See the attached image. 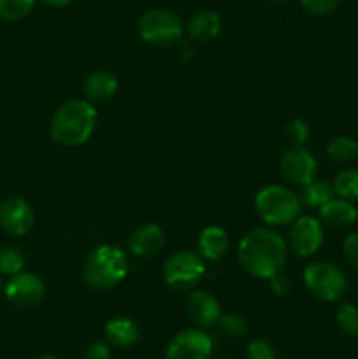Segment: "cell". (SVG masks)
<instances>
[{
	"label": "cell",
	"mask_w": 358,
	"mask_h": 359,
	"mask_svg": "<svg viewBox=\"0 0 358 359\" xmlns=\"http://www.w3.org/2000/svg\"><path fill=\"white\" fill-rule=\"evenodd\" d=\"M165 244V233L157 223H144L132 231L128 241L130 252L137 258L158 255Z\"/></svg>",
	"instance_id": "14"
},
{
	"label": "cell",
	"mask_w": 358,
	"mask_h": 359,
	"mask_svg": "<svg viewBox=\"0 0 358 359\" xmlns=\"http://www.w3.org/2000/svg\"><path fill=\"white\" fill-rule=\"evenodd\" d=\"M246 358L248 359H276L277 353L272 342L265 339H255L246 347Z\"/></svg>",
	"instance_id": "28"
},
{
	"label": "cell",
	"mask_w": 358,
	"mask_h": 359,
	"mask_svg": "<svg viewBox=\"0 0 358 359\" xmlns=\"http://www.w3.org/2000/svg\"><path fill=\"white\" fill-rule=\"evenodd\" d=\"M104 337L105 342L111 347L126 349V347H132L133 344H137L140 337V330L133 319L118 316V318H112L105 323Z\"/></svg>",
	"instance_id": "17"
},
{
	"label": "cell",
	"mask_w": 358,
	"mask_h": 359,
	"mask_svg": "<svg viewBox=\"0 0 358 359\" xmlns=\"http://www.w3.org/2000/svg\"><path fill=\"white\" fill-rule=\"evenodd\" d=\"M326 156L330 161L339 165L351 163L358 156V142L351 137L339 135L326 144Z\"/></svg>",
	"instance_id": "21"
},
{
	"label": "cell",
	"mask_w": 358,
	"mask_h": 359,
	"mask_svg": "<svg viewBox=\"0 0 358 359\" xmlns=\"http://www.w3.org/2000/svg\"><path fill=\"white\" fill-rule=\"evenodd\" d=\"M35 212L23 196H7L0 203V228L11 237H23L34 228Z\"/></svg>",
	"instance_id": "12"
},
{
	"label": "cell",
	"mask_w": 358,
	"mask_h": 359,
	"mask_svg": "<svg viewBox=\"0 0 358 359\" xmlns=\"http://www.w3.org/2000/svg\"><path fill=\"white\" fill-rule=\"evenodd\" d=\"M118 79L107 70H97L86 77L83 84L84 98L91 104H104L118 93Z\"/></svg>",
	"instance_id": "16"
},
{
	"label": "cell",
	"mask_w": 358,
	"mask_h": 359,
	"mask_svg": "<svg viewBox=\"0 0 358 359\" xmlns=\"http://www.w3.org/2000/svg\"><path fill=\"white\" fill-rule=\"evenodd\" d=\"M7 300L20 309L37 307L46 297V284L37 273L20 272L9 277L4 287Z\"/></svg>",
	"instance_id": "10"
},
{
	"label": "cell",
	"mask_w": 358,
	"mask_h": 359,
	"mask_svg": "<svg viewBox=\"0 0 358 359\" xmlns=\"http://www.w3.org/2000/svg\"><path fill=\"white\" fill-rule=\"evenodd\" d=\"M337 328L346 337H358V309L353 304H340L336 312Z\"/></svg>",
	"instance_id": "24"
},
{
	"label": "cell",
	"mask_w": 358,
	"mask_h": 359,
	"mask_svg": "<svg viewBox=\"0 0 358 359\" xmlns=\"http://www.w3.org/2000/svg\"><path fill=\"white\" fill-rule=\"evenodd\" d=\"M333 196H336V189H333L332 182L323 181V179L318 177L309 182L307 186H304L300 193L302 205L309 207V209H319L326 202H330Z\"/></svg>",
	"instance_id": "20"
},
{
	"label": "cell",
	"mask_w": 358,
	"mask_h": 359,
	"mask_svg": "<svg viewBox=\"0 0 358 359\" xmlns=\"http://www.w3.org/2000/svg\"><path fill=\"white\" fill-rule=\"evenodd\" d=\"M206 276V263L193 251H178L164 265V279L174 291H192Z\"/></svg>",
	"instance_id": "7"
},
{
	"label": "cell",
	"mask_w": 358,
	"mask_h": 359,
	"mask_svg": "<svg viewBox=\"0 0 358 359\" xmlns=\"http://www.w3.org/2000/svg\"><path fill=\"white\" fill-rule=\"evenodd\" d=\"M213 337L202 328H188L175 333L165 347V359H211Z\"/></svg>",
	"instance_id": "8"
},
{
	"label": "cell",
	"mask_w": 358,
	"mask_h": 359,
	"mask_svg": "<svg viewBox=\"0 0 358 359\" xmlns=\"http://www.w3.org/2000/svg\"><path fill=\"white\" fill-rule=\"evenodd\" d=\"M197 248H199V255L204 259L218 262L230 249V237H228V233L221 226L211 224V226H206L200 231Z\"/></svg>",
	"instance_id": "18"
},
{
	"label": "cell",
	"mask_w": 358,
	"mask_h": 359,
	"mask_svg": "<svg viewBox=\"0 0 358 359\" xmlns=\"http://www.w3.org/2000/svg\"><path fill=\"white\" fill-rule=\"evenodd\" d=\"M221 18L214 11H199L190 18L186 30L188 35L197 42L213 41L221 32Z\"/></svg>",
	"instance_id": "19"
},
{
	"label": "cell",
	"mask_w": 358,
	"mask_h": 359,
	"mask_svg": "<svg viewBox=\"0 0 358 359\" xmlns=\"http://www.w3.org/2000/svg\"><path fill=\"white\" fill-rule=\"evenodd\" d=\"M343 252L346 262L354 269H358V231H353L344 238Z\"/></svg>",
	"instance_id": "30"
},
{
	"label": "cell",
	"mask_w": 358,
	"mask_h": 359,
	"mask_svg": "<svg viewBox=\"0 0 358 359\" xmlns=\"http://www.w3.org/2000/svg\"><path fill=\"white\" fill-rule=\"evenodd\" d=\"M279 168L283 177L293 186H307L318 177V161L304 146H293L281 156Z\"/></svg>",
	"instance_id": "9"
},
{
	"label": "cell",
	"mask_w": 358,
	"mask_h": 359,
	"mask_svg": "<svg viewBox=\"0 0 358 359\" xmlns=\"http://www.w3.org/2000/svg\"><path fill=\"white\" fill-rule=\"evenodd\" d=\"M267 2H274V4H279V2H286V0H267Z\"/></svg>",
	"instance_id": "35"
},
{
	"label": "cell",
	"mask_w": 358,
	"mask_h": 359,
	"mask_svg": "<svg viewBox=\"0 0 358 359\" xmlns=\"http://www.w3.org/2000/svg\"><path fill=\"white\" fill-rule=\"evenodd\" d=\"M218 325H220L223 335L228 337V339H239V337H244L246 332H248V323H246V319L241 314H234V312L221 314V319Z\"/></svg>",
	"instance_id": "26"
},
{
	"label": "cell",
	"mask_w": 358,
	"mask_h": 359,
	"mask_svg": "<svg viewBox=\"0 0 358 359\" xmlns=\"http://www.w3.org/2000/svg\"><path fill=\"white\" fill-rule=\"evenodd\" d=\"M270 290L274 294H286L290 291V280L283 276V273H277L276 277L269 279Z\"/></svg>",
	"instance_id": "32"
},
{
	"label": "cell",
	"mask_w": 358,
	"mask_h": 359,
	"mask_svg": "<svg viewBox=\"0 0 358 359\" xmlns=\"http://www.w3.org/2000/svg\"><path fill=\"white\" fill-rule=\"evenodd\" d=\"M42 4H46V6L49 7H65L69 6L70 0H41Z\"/></svg>",
	"instance_id": "33"
},
{
	"label": "cell",
	"mask_w": 358,
	"mask_h": 359,
	"mask_svg": "<svg viewBox=\"0 0 358 359\" xmlns=\"http://www.w3.org/2000/svg\"><path fill=\"white\" fill-rule=\"evenodd\" d=\"M139 37L146 44L158 46H172L178 44L183 37V23L175 13L168 9H150L139 18L137 23Z\"/></svg>",
	"instance_id": "6"
},
{
	"label": "cell",
	"mask_w": 358,
	"mask_h": 359,
	"mask_svg": "<svg viewBox=\"0 0 358 359\" xmlns=\"http://www.w3.org/2000/svg\"><path fill=\"white\" fill-rule=\"evenodd\" d=\"M186 316L197 328H213L221 319V305L216 298L204 290H192L185 302Z\"/></svg>",
	"instance_id": "13"
},
{
	"label": "cell",
	"mask_w": 358,
	"mask_h": 359,
	"mask_svg": "<svg viewBox=\"0 0 358 359\" xmlns=\"http://www.w3.org/2000/svg\"><path fill=\"white\" fill-rule=\"evenodd\" d=\"M128 258L118 245L102 244L88 252L83 263V279L93 291H109L128 276Z\"/></svg>",
	"instance_id": "3"
},
{
	"label": "cell",
	"mask_w": 358,
	"mask_h": 359,
	"mask_svg": "<svg viewBox=\"0 0 358 359\" xmlns=\"http://www.w3.org/2000/svg\"><path fill=\"white\" fill-rule=\"evenodd\" d=\"M284 133H286L288 140L293 146H304L307 142L309 135H311V130H309L307 121H304L300 118H295L288 123L286 128H284Z\"/></svg>",
	"instance_id": "27"
},
{
	"label": "cell",
	"mask_w": 358,
	"mask_h": 359,
	"mask_svg": "<svg viewBox=\"0 0 358 359\" xmlns=\"http://www.w3.org/2000/svg\"><path fill=\"white\" fill-rule=\"evenodd\" d=\"M319 217L321 224L332 228H346L357 221L358 209L351 200L340 198V196H333L330 202L325 205L319 207Z\"/></svg>",
	"instance_id": "15"
},
{
	"label": "cell",
	"mask_w": 358,
	"mask_h": 359,
	"mask_svg": "<svg viewBox=\"0 0 358 359\" xmlns=\"http://www.w3.org/2000/svg\"><path fill=\"white\" fill-rule=\"evenodd\" d=\"M97 109L86 98H72L56 109L51 119V137L65 147H79L97 128Z\"/></svg>",
	"instance_id": "2"
},
{
	"label": "cell",
	"mask_w": 358,
	"mask_h": 359,
	"mask_svg": "<svg viewBox=\"0 0 358 359\" xmlns=\"http://www.w3.org/2000/svg\"><path fill=\"white\" fill-rule=\"evenodd\" d=\"M357 160H358V156H357Z\"/></svg>",
	"instance_id": "37"
},
{
	"label": "cell",
	"mask_w": 358,
	"mask_h": 359,
	"mask_svg": "<svg viewBox=\"0 0 358 359\" xmlns=\"http://www.w3.org/2000/svg\"><path fill=\"white\" fill-rule=\"evenodd\" d=\"M37 359H60V358L53 356V354H44V356H39Z\"/></svg>",
	"instance_id": "34"
},
{
	"label": "cell",
	"mask_w": 358,
	"mask_h": 359,
	"mask_svg": "<svg viewBox=\"0 0 358 359\" xmlns=\"http://www.w3.org/2000/svg\"><path fill=\"white\" fill-rule=\"evenodd\" d=\"M300 195L281 184H269L255 196V209L258 216L270 226H284L300 216Z\"/></svg>",
	"instance_id": "4"
},
{
	"label": "cell",
	"mask_w": 358,
	"mask_h": 359,
	"mask_svg": "<svg viewBox=\"0 0 358 359\" xmlns=\"http://www.w3.org/2000/svg\"><path fill=\"white\" fill-rule=\"evenodd\" d=\"M340 0H300L302 7H304L307 13L316 14V16H325L330 14L332 11L337 9Z\"/></svg>",
	"instance_id": "29"
},
{
	"label": "cell",
	"mask_w": 358,
	"mask_h": 359,
	"mask_svg": "<svg viewBox=\"0 0 358 359\" xmlns=\"http://www.w3.org/2000/svg\"><path fill=\"white\" fill-rule=\"evenodd\" d=\"M0 291H2V279H0Z\"/></svg>",
	"instance_id": "36"
},
{
	"label": "cell",
	"mask_w": 358,
	"mask_h": 359,
	"mask_svg": "<svg viewBox=\"0 0 358 359\" xmlns=\"http://www.w3.org/2000/svg\"><path fill=\"white\" fill-rule=\"evenodd\" d=\"M302 277L309 293L326 304L343 300L347 291L346 273L330 262L311 263L305 266Z\"/></svg>",
	"instance_id": "5"
},
{
	"label": "cell",
	"mask_w": 358,
	"mask_h": 359,
	"mask_svg": "<svg viewBox=\"0 0 358 359\" xmlns=\"http://www.w3.org/2000/svg\"><path fill=\"white\" fill-rule=\"evenodd\" d=\"M35 0H0V18L6 21H20L34 11Z\"/></svg>",
	"instance_id": "25"
},
{
	"label": "cell",
	"mask_w": 358,
	"mask_h": 359,
	"mask_svg": "<svg viewBox=\"0 0 358 359\" xmlns=\"http://www.w3.org/2000/svg\"><path fill=\"white\" fill-rule=\"evenodd\" d=\"M237 258L246 273L269 280L283 273L288 262V244L270 228H253L242 235Z\"/></svg>",
	"instance_id": "1"
},
{
	"label": "cell",
	"mask_w": 358,
	"mask_h": 359,
	"mask_svg": "<svg viewBox=\"0 0 358 359\" xmlns=\"http://www.w3.org/2000/svg\"><path fill=\"white\" fill-rule=\"evenodd\" d=\"M323 244V224L318 217L298 216L291 223L288 233V245L300 258L316 255Z\"/></svg>",
	"instance_id": "11"
},
{
	"label": "cell",
	"mask_w": 358,
	"mask_h": 359,
	"mask_svg": "<svg viewBox=\"0 0 358 359\" xmlns=\"http://www.w3.org/2000/svg\"><path fill=\"white\" fill-rule=\"evenodd\" d=\"M336 196L346 200H358V168H344L333 179Z\"/></svg>",
	"instance_id": "23"
},
{
	"label": "cell",
	"mask_w": 358,
	"mask_h": 359,
	"mask_svg": "<svg viewBox=\"0 0 358 359\" xmlns=\"http://www.w3.org/2000/svg\"><path fill=\"white\" fill-rule=\"evenodd\" d=\"M111 346L107 342H93L88 346L84 359H111Z\"/></svg>",
	"instance_id": "31"
},
{
	"label": "cell",
	"mask_w": 358,
	"mask_h": 359,
	"mask_svg": "<svg viewBox=\"0 0 358 359\" xmlns=\"http://www.w3.org/2000/svg\"><path fill=\"white\" fill-rule=\"evenodd\" d=\"M27 265V256L16 245H6L0 248V276L13 277L23 272Z\"/></svg>",
	"instance_id": "22"
}]
</instances>
